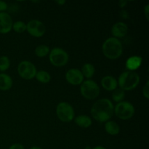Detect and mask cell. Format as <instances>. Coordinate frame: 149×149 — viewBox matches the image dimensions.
I'll list each match as a JSON object with an SVG mask.
<instances>
[{
	"instance_id": "6da1fadb",
	"label": "cell",
	"mask_w": 149,
	"mask_h": 149,
	"mask_svg": "<svg viewBox=\"0 0 149 149\" xmlns=\"http://www.w3.org/2000/svg\"><path fill=\"white\" fill-rule=\"evenodd\" d=\"M113 105L110 100L100 99L93 104L91 109V115L99 122H106L113 114Z\"/></svg>"
},
{
	"instance_id": "7a4b0ae2",
	"label": "cell",
	"mask_w": 149,
	"mask_h": 149,
	"mask_svg": "<svg viewBox=\"0 0 149 149\" xmlns=\"http://www.w3.org/2000/svg\"><path fill=\"white\" fill-rule=\"evenodd\" d=\"M102 49L105 56L111 60H116L122 55L123 47L118 39L111 37L106 39L103 44Z\"/></svg>"
},
{
	"instance_id": "3957f363",
	"label": "cell",
	"mask_w": 149,
	"mask_h": 149,
	"mask_svg": "<svg viewBox=\"0 0 149 149\" xmlns=\"http://www.w3.org/2000/svg\"><path fill=\"white\" fill-rule=\"evenodd\" d=\"M118 84L124 91H130L135 89L140 82V77L135 71H127L122 73L117 81Z\"/></svg>"
},
{
	"instance_id": "277c9868",
	"label": "cell",
	"mask_w": 149,
	"mask_h": 149,
	"mask_svg": "<svg viewBox=\"0 0 149 149\" xmlns=\"http://www.w3.org/2000/svg\"><path fill=\"white\" fill-rule=\"evenodd\" d=\"M113 113L119 119L127 120L131 119L135 113V108L133 105L127 101H122L118 103L113 109Z\"/></svg>"
},
{
	"instance_id": "5b68a950",
	"label": "cell",
	"mask_w": 149,
	"mask_h": 149,
	"mask_svg": "<svg viewBox=\"0 0 149 149\" xmlns=\"http://www.w3.org/2000/svg\"><path fill=\"white\" fill-rule=\"evenodd\" d=\"M80 91L84 98L87 100H93L99 95L100 88L97 83L93 80H87L81 83Z\"/></svg>"
},
{
	"instance_id": "8992f818",
	"label": "cell",
	"mask_w": 149,
	"mask_h": 149,
	"mask_svg": "<svg viewBox=\"0 0 149 149\" xmlns=\"http://www.w3.org/2000/svg\"><path fill=\"white\" fill-rule=\"evenodd\" d=\"M56 114L58 119L62 122H70L74 119V110L69 103L61 102L57 106Z\"/></svg>"
},
{
	"instance_id": "52a82bcc",
	"label": "cell",
	"mask_w": 149,
	"mask_h": 149,
	"mask_svg": "<svg viewBox=\"0 0 149 149\" xmlns=\"http://www.w3.org/2000/svg\"><path fill=\"white\" fill-rule=\"evenodd\" d=\"M49 61L53 65L61 67L66 65L68 61V55L61 48H54L49 53Z\"/></svg>"
},
{
	"instance_id": "ba28073f",
	"label": "cell",
	"mask_w": 149,
	"mask_h": 149,
	"mask_svg": "<svg viewBox=\"0 0 149 149\" xmlns=\"http://www.w3.org/2000/svg\"><path fill=\"white\" fill-rule=\"evenodd\" d=\"M17 71L20 77L24 79H31L36 74V68L32 63L24 61L19 63Z\"/></svg>"
},
{
	"instance_id": "9c48e42d",
	"label": "cell",
	"mask_w": 149,
	"mask_h": 149,
	"mask_svg": "<svg viewBox=\"0 0 149 149\" xmlns=\"http://www.w3.org/2000/svg\"><path fill=\"white\" fill-rule=\"evenodd\" d=\"M26 30L34 37H41L45 33V26L42 22L38 20H30L26 25Z\"/></svg>"
},
{
	"instance_id": "30bf717a",
	"label": "cell",
	"mask_w": 149,
	"mask_h": 149,
	"mask_svg": "<svg viewBox=\"0 0 149 149\" xmlns=\"http://www.w3.org/2000/svg\"><path fill=\"white\" fill-rule=\"evenodd\" d=\"M65 79L68 83L73 85H79L84 81V77L81 71L77 68L69 69L65 74Z\"/></svg>"
},
{
	"instance_id": "8fae6325",
	"label": "cell",
	"mask_w": 149,
	"mask_h": 149,
	"mask_svg": "<svg viewBox=\"0 0 149 149\" xmlns=\"http://www.w3.org/2000/svg\"><path fill=\"white\" fill-rule=\"evenodd\" d=\"M13 20L7 13H0V33H7L12 30Z\"/></svg>"
},
{
	"instance_id": "7c38bea8",
	"label": "cell",
	"mask_w": 149,
	"mask_h": 149,
	"mask_svg": "<svg viewBox=\"0 0 149 149\" xmlns=\"http://www.w3.org/2000/svg\"><path fill=\"white\" fill-rule=\"evenodd\" d=\"M128 27L123 22H118L115 23L111 29L112 35L114 38H122L125 36L127 33Z\"/></svg>"
},
{
	"instance_id": "4fadbf2b",
	"label": "cell",
	"mask_w": 149,
	"mask_h": 149,
	"mask_svg": "<svg viewBox=\"0 0 149 149\" xmlns=\"http://www.w3.org/2000/svg\"><path fill=\"white\" fill-rule=\"evenodd\" d=\"M101 84L105 90L108 91H113L117 87L118 82L112 76H106L102 79Z\"/></svg>"
},
{
	"instance_id": "5bb4252c",
	"label": "cell",
	"mask_w": 149,
	"mask_h": 149,
	"mask_svg": "<svg viewBox=\"0 0 149 149\" xmlns=\"http://www.w3.org/2000/svg\"><path fill=\"white\" fill-rule=\"evenodd\" d=\"M142 61V58L138 56V55H134V56L130 57L126 61L127 68L130 71H133L135 70L138 69L141 66Z\"/></svg>"
},
{
	"instance_id": "9a60e30c",
	"label": "cell",
	"mask_w": 149,
	"mask_h": 149,
	"mask_svg": "<svg viewBox=\"0 0 149 149\" xmlns=\"http://www.w3.org/2000/svg\"><path fill=\"white\" fill-rule=\"evenodd\" d=\"M13 86V79L6 74H0V90L3 91L10 90Z\"/></svg>"
},
{
	"instance_id": "2e32d148",
	"label": "cell",
	"mask_w": 149,
	"mask_h": 149,
	"mask_svg": "<svg viewBox=\"0 0 149 149\" xmlns=\"http://www.w3.org/2000/svg\"><path fill=\"white\" fill-rule=\"evenodd\" d=\"M105 129L107 133L111 135H116L120 132V127L119 125L113 121H108L105 125Z\"/></svg>"
},
{
	"instance_id": "e0dca14e",
	"label": "cell",
	"mask_w": 149,
	"mask_h": 149,
	"mask_svg": "<svg viewBox=\"0 0 149 149\" xmlns=\"http://www.w3.org/2000/svg\"><path fill=\"white\" fill-rule=\"evenodd\" d=\"M75 123L83 128H87L91 126L92 120L87 115H79L75 119Z\"/></svg>"
},
{
	"instance_id": "ac0fdd59",
	"label": "cell",
	"mask_w": 149,
	"mask_h": 149,
	"mask_svg": "<svg viewBox=\"0 0 149 149\" xmlns=\"http://www.w3.org/2000/svg\"><path fill=\"white\" fill-rule=\"evenodd\" d=\"M95 67L93 64L91 63H85L81 68V74L83 77H85L86 78L90 79L93 77L95 74Z\"/></svg>"
},
{
	"instance_id": "d6986e66",
	"label": "cell",
	"mask_w": 149,
	"mask_h": 149,
	"mask_svg": "<svg viewBox=\"0 0 149 149\" xmlns=\"http://www.w3.org/2000/svg\"><path fill=\"white\" fill-rule=\"evenodd\" d=\"M35 77L39 82L44 83V84L48 83L51 79L50 74L45 71H39V72H36Z\"/></svg>"
},
{
	"instance_id": "ffe728a7",
	"label": "cell",
	"mask_w": 149,
	"mask_h": 149,
	"mask_svg": "<svg viewBox=\"0 0 149 149\" xmlns=\"http://www.w3.org/2000/svg\"><path fill=\"white\" fill-rule=\"evenodd\" d=\"M125 97V93L123 90L121 88H116V90H113L112 93V99L116 103H120L124 100Z\"/></svg>"
},
{
	"instance_id": "44dd1931",
	"label": "cell",
	"mask_w": 149,
	"mask_h": 149,
	"mask_svg": "<svg viewBox=\"0 0 149 149\" xmlns=\"http://www.w3.org/2000/svg\"><path fill=\"white\" fill-rule=\"evenodd\" d=\"M49 52V47L45 45H39V46H38L36 48V49H35V54H36V56L39 57V58H42V57L46 56Z\"/></svg>"
},
{
	"instance_id": "7402d4cb",
	"label": "cell",
	"mask_w": 149,
	"mask_h": 149,
	"mask_svg": "<svg viewBox=\"0 0 149 149\" xmlns=\"http://www.w3.org/2000/svg\"><path fill=\"white\" fill-rule=\"evenodd\" d=\"M10 61L8 57L1 56L0 57V71H5L10 68Z\"/></svg>"
},
{
	"instance_id": "603a6c76",
	"label": "cell",
	"mask_w": 149,
	"mask_h": 149,
	"mask_svg": "<svg viewBox=\"0 0 149 149\" xmlns=\"http://www.w3.org/2000/svg\"><path fill=\"white\" fill-rule=\"evenodd\" d=\"M13 29L17 33H23L26 30V24L23 21H17L13 24Z\"/></svg>"
},
{
	"instance_id": "cb8c5ba5",
	"label": "cell",
	"mask_w": 149,
	"mask_h": 149,
	"mask_svg": "<svg viewBox=\"0 0 149 149\" xmlns=\"http://www.w3.org/2000/svg\"><path fill=\"white\" fill-rule=\"evenodd\" d=\"M148 87H149V81H147L146 84V85L144 86L143 89V96L146 99H148L149 98V90H148Z\"/></svg>"
},
{
	"instance_id": "d4e9b609",
	"label": "cell",
	"mask_w": 149,
	"mask_h": 149,
	"mask_svg": "<svg viewBox=\"0 0 149 149\" xmlns=\"http://www.w3.org/2000/svg\"><path fill=\"white\" fill-rule=\"evenodd\" d=\"M119 15H120V17L123 19H128L130 17L128 12L125 10H122V11L120 12V13H119Z\"/></svg>"
},
{
	"instance_id": "484cf974",
	"label": "cell",
	"mask_w": 149,
	"mask_h": 149,
	"mask_svg": "<svg viewBox=\"0 0 149 149\" xmlns=\"http://www.w3.org/2000/svg\"><path fill=\"white\" fill-rule=\"evenodd\" d=\"M7 7H8V6H7V3L5 1L0 0V12L2 13V11H4V10H7Z\"/></svg>"
},
{
	"instance_id": "4316f807",
	"label": "cell",
	"mask_w": 149,
	"mask_h": 149,
	"mask_svg": "<svg viewBox=\"0 0 149 149\" xmlns=\"http://www.w3.org/2000/svg\"><path fill=\"white\" fill-rule=\"evenodd\" d=\"M9 149H25L23 146L20 143H15L12 145Z\"/></svg>"
},
{
	"instance_id": "83f0119b",
	"label": "cell",
	"mask_w": 149,
	"mask_h": 149,
	"mask_svg": "<svg viewBox=\"0 0 149 149\" xmlns=\"http://www.w3.org/2000/svg\"><path fill=\"white\" fill-rule=\"evenodd\" d=\"M127 1H125V0H121L119 1V7H122V8L125 7L127 5Z\"/></svg>"
},
{
	"instance_id": "f1b7e54d",
	"label": "cell",
	"mask_w": 149,
	"mask_h": 149,
	"mask_svg": "<svg viewBox=\"0 0 149 149\" xmlns=\"http://www.w3.org/2000/svg\"><path fill=\"white\" fill-rule=\"evenodd\" d=\"M148 4H146L145 7V14H146V17L147 20H148Z\"/></svg>"
},
{
	"instance_id": "f546056e",
	"label": "cell",
	"mask_w": 149,
	"mask_h": 149,
	"mask_svg": "<svg viewBox=\"0 0 149 149\" xmlns=\"http://www.w3.org/2000/svg\"><path fill=\"white\" fill-rule=\"evenodd\" d=\"M55 3L59 5H63L64 4H65V0H58V1H55Z\"/></svg>"
},
{
	"instance_id": "4dcf8cb0",
	"label": "cell",
	"mask_w": 149,
	"mask_h": 149,
	"mask_svg": "<svg viewBox=\"0 0 149 149\" xmlns=\"http://www.w3.org/2000/svg\"><path fill=\"white\" fill-rule=\"evenodd\" d=\"M92 149H106V148H104V147H103V146H97L94 147V148H92Z\"/></svg>"
},
{
	"instance_id": "1f68e13d",
	"label": "cell",
	"mask_w": 149,
	"mask_h": 149,
	"mask_svg": "<svg viewBox=\"0 0 149 149\" xmlns=\"http://www.w3.org/2000/svg\"><path fill=\"white\" fill-rule=\"evenodd\" d=\"M29 149H42V148H39V147H37V146H33V147H31V148H29Z\"/></svg>"
},
{
	"instance_id": "d6a6232c",
	"label": "cell",
	"mask_w": 149,
	"mask_h": 149,
	"mask_svg": "<svg viewBox=\"0 0 149 149\" xmlns=\"http://www.w3.org/2000/svg\"><path fill=\"white\" fill-rule=\"evenodd\" d=\"M85 149H92V148H90V147H89V146H87V148H85Z\"/></svg>"
}]
</instances>
